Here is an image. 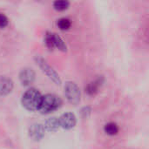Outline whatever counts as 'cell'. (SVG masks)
Returning <instances> with one entry per match:
<instances>
[{"mask_svg": "<svg viewBox=\"0 0 149 149\" xmlns=\"http://www.w3.org/2000/svg\"><path fill=\"white\" fill-rule=\"evenodd\" d=\"M42 95L40 92L36 88L28 89L22 96V105L28 111H38L41 101Z\"/></svg>", "mask_w": 149, "mask_h": 149, "instance_id": "6da1fadb", "label": "cell"}, {"mask_svg": "<svg viewBox=\"0 0 149 149\" xmlns=\"http://www.w3.org/2000/svg\"><path fill=\"white\" fill-rule=\"evenodd\" d=\"M62 103V100L58 96L48 93L42 97V101L38 111H40L43 114H47L58 110L61 107Z\"/></svg>", "mask_w": 149, "mask_h": 149, "instance_id": "7a4b0ae2", "label": "cell"}, {"mask_svg": "<svg viewBox=\"0 0 149 149\" xmlns=\"http://www.w3.org/2000/svg\"><path fill=\"white\" fill-rule=\"evenodd\" d=\"M45 44L50 50H53L54 48L62 52H66L67 50V46L63 38L55 32L46 31L45 35Z\"/></svg>", "mask_w": 149, "mask_h": 149, "instance_id": "3957f363", "label": "cell"}, {"mask_svg": "<svg viewBox=\"0 0 149 149\" xmlns=\"http://www.w3.org/2000/svg\"><path fill=\"white\" fill-rule=\"evenodd\" d=\"M65 95L66 100L72 105H77L80 101L81 93L76 83L68 81L65 85Z\"/></svg>", "mask_w": 149, "mask_h": 149, "instance_id": "277c9868", "label": "cell"}, {"mask_svg": "<svg viewBox=\"0 0 149 149\" xmlns=\"http://www.w3.org/2000/svg\"><path fill=\"white\" fill-rule=\"evenodd\" d=\"M37 65L41 68V70L47 75V77H49V79H51L56 85L60 86L61 85V79L58 76V74L55 72V70H53L52 67H51L48 63L39 55L35 56L34 58Z\"/></svg>", "mask_w": 149, "mask_h": 149, "instance_id": "5b68a950", "label": "cell"}, {"mask_svg": "<svg viewBox=\"0 0 149 149\" xmlns=\"http://www.w3.org/2000/svg\"><path fill=\"white\" fill-rule=\"evenodd\" d=\"M58 122L61 127H63L64 129L69 130V129L73 128L76 126L77 119H76V116L72 113H63L58 118Z\"/></svg>", "mask_w": 149, "mask_h": 149, "instance_id": "8992f818", "label": "cell"}, {"mask_svg": "<svg viewBox=\"0 0 149 149\" xmlns=\"http://www.w3.org/2000/svg\"><path fill=\"white\" fill-rule=\"evenodd\" d=\"M105 82V78L104 76H99L94 81L89 83L86 87H85V92L87 95L89 96H93L99 93L100 88L102 86V85Z\"/></svg>", "mask_w": 149, "mask_h": 149, "instance_id": "52a82bcc", "label": "cell"}, {"mask_svg": "<svg viewBox=\"0 0 149 149\" xmlns=\"http://www.w3.org/2000/svg\"><path fill=\"white\" fill-rule=\"evenodd\" d=\"M35 72L31 68H24L19 73V80L23 86H29L35 80Z\"/></svg>", "mask_w": 149, "mask_h": 149, "instance_id": "ba28073f", "label": "cell"}, {"mask_svg": "<svg viewBox=\"0 0 149 149\" xmlns=\"http://www.w3.org/2000/svg\"><path fill=\"white\" fill-rule=\"evenodd\" d=\"M29 136L35 141H39L45 136V127L41 124H33L29 128Z\"/></svg>", "mask_w": 149, "mask_h": 149, "instance_id": "9c48e42d", "label": "cell"}, {"mask_svg": "<svg viewBox=\"0 0 149 149\" xmlns=\"http://www.w3.org/2000/svg\"><path fill=\"white\" fill-rule=\"evenodd\" d=\"M13 81L5 76H0V95L4 96L11 93L13 89Z\"/></svg>", "mask_w": 149, "mask_h": 149, "instance_id": "30bf717a", "label": "cell"}, {"mask_svg": "<svg viewBox=\"0 0 149 149\" xmlns=\"http://www.w3.org/2000/svg\"><path fill=\"white\" fill-rule=\"evenodd\" d=\"M59 122H58V119L56 117H52L49 118L45 123V130H47L49 132H55L58 129L59 127Z\"/></svg>", "mask_w": 149, "mask_h": 149, "instance_id": "8fae6325", "label": "cell"}, {"mask_svg": "<svg viewBox=\"0 0 149 149\" xmlns=\"http://www.w3.org/2000/svg\"><path fill=\"white\" fill-rule=\"evenodd\" d=\"M104 131L107 135L113 136V135H116L119 133V127L114 122H109V123H107L105 125Z\"/></svg>", "mask_w": 149, "mask_h": 149, "instance_id": "7c38bea8", "label": "cell"}, {"mask_svg": "<svg viewBox=\"0 0 149 149\" xmlns=\"http://www.w3.org/2000/svg\"><path fill=\"white\" fill-rule=\"evenodd\" d=\"M70 6V2L66 0H57L53 2V8L58 11H64Z\"/></svg>", "mask_w": 149, "mask_h": 149, "instance_id": "4fadbf2b", "label": "cell"}, {"mask_svg": "<svg viewBox=\"0 0 149 149\" xmlns=\"http://www.w3.org/2000/svg\"><path fill=\"white\" fill-rule=\"evenodd\" d=\"M57 24L61 31H66V30H69L71 28L72 21H71V19H69L67 17H62V18L58 20Z\"/></svg>", "mask_w": 149, "mask_h": 149, "instance_id": "5bb4252c", "label": "cell"}, {"mask_svg": "<svg viewBox=\"0 0 149 149\" xmlns=\"http://www.w3.org/2000/svg\"><path fill=\"white\" fill-rule=\"evenodd\" d=\"M8 23H9V19L8 17L3 14V13H0V28H4L8 25Z\"/></svg>", "mask_w": 149, "mask_h": 149, "instance_id": "9a60e30c", "label": "cell"}, {"mask_svg": "<svg viewBox=\"0 0 149 149\" xmlns=\"http://www.w3.org/2000/svg\"><path fill=\"white\" fill-rule=\"evenodd\" d=\"M92 109L90 107H84L81 110H80V114L82 115V117L84 118H87L89 117V115L91 114Z\"/></svg>", "mask_w": 149, "mask_h": 149, "instance_id": "2e32d148", "label": "cell"}]
</instances>
